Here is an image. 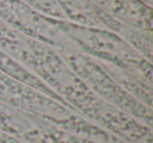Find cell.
<instances>
[{"instance_id": "3957f363", "label": "cell", "mask_w": 153, "mask_h": 143, "mask_svg": "<svg viewBox=\"0 0 153 143\" xmlns=\"http://www.w3.org/2000/svg\"><path fill=\"white\" fill-rule=\"evenodd\" d=\"M0 102L14 109L51 122L59 127L81 135L87 120L64 103L30 88L0 70Z\"/></svg>"}, {"instance_id": "8992f818", "label": "cell", "mask_w": 153, "mask_h": 143, "mask_svg": "<svg viewBox=\"0 0 153 143\" xmlns=\"http://www.w3.org/2000/svg\"><path fill=\"white\" fill-rule=\"evenodd\" d=\"M97 13H98L99 19H100L103 28L114 33L120 38L123 39L125 42H127L130 46L133 47L137 53H140L143 57L152 62V34H149V33L140 31L134 26L124 23V22L120 21V20L115 19L109 15H106L100 11H97Z\"/></svg>"}, {"instance_id": "9c48e42d", "label": "cell", "mask_w": 153, "mask_h": 143, "mask_svg": "<svg viewBox=\"0 0 153 143\" xmlns=\"http://www.w3.org/2000/svg\"><path fill=\"white\" fill-rule=\"evenodd\" d=\"M102 63V62H101ZM102 65L105 67V70L109 73V75L117 81V83L121 86L123 90H125L128 94H130L132 97L137 99L144 104L148 105V106L152 107L153 102V96L152 92L146 88L142 83L137 81L135 78L130 76L128 73L124 72V70H120V68L115 67V66L109 65V64H104Z\"/></svg>"}, {"instance_id": "5b68a950", "label": "cell", "mask_w": 153, "mask_h": 143, "mask_svg": "<svg viewBox=\"0 0 153 143\" xmlns=\"http://www.w3.org/2000/svg\"><path fill=\"white\" fill-rule=\"evenodd\" d=\"M88 2L97 11L152 34V5L142 0H88Z\"/></svg>"}, {"instance_id": "277c9868", "label": "cell", "mask_w": 153, "mask_h": 143, "mask_svg": "<svg viewBox=\"0 0 153 143\" xmlns=\"http://www.w3.org/2000/svg\"><path fill=\"white\" fill-rule=\"evenodd\" d=\"M0 20L56 49H76L55 19L35 11L21 0H0Z\"/></svg>"}, {"instance_id": "ba28073f", "label": "cell", "mask_w": 153, "mask_h": 143, "mask_svg": "<svg viewBox=\"0 0 153 143\" xmlns=\"http://www.w3.org/2000/svg\"><path fill=\"white\" fill-rule=\"evenodd\" d=\"M60 7L65 19L85 26L103 28L96 9L88 0H53Z\"/></svg>"}, {"instance_id": "7a4b0ae2", "label": "cell", "mask_w": 153, "mask_h": 143, "mask_svg": "<svg viewBox=\"0 0 153 143\" xmlns=\"http://www.w3.org/2000/svg\"><path fill=\"white\" fill-rule=\"evenodd\" d=\"M58 52L72 72L97 96L152 127V107L142 103L123 90L100 61L76 49H58Z\"/></svg>"}, {"instance_id": "52a82bcc", "label": "cell", "mask_w": 153, "mask_h": 143, "mask_svg": "<svg viewBox=\"0 0 153 143\" xmlns=\"http://www.w3.org/2000/svg\"><path fill=\"white\" fill-rule=\"evenodd\" d=\"M0 70L2 73L7 74L10 77L14 78V79L30 86V88H36L39 92L43 93V94L47 95V96L51 97V98L56 99V100L60 101V102L64 103L48 86L45 85L38 77H36L25 66H23L17 60H15L13 57L7 55V53L2 52L1 49H0Z\"/></svg>"}, {"instance_id": "6da1fadb", "label": "cell", "mask_w": 153, "mask_h": 143, "mask_svg": "<svg viewBox=\"0 0 153 143\" xmlns=\"http://www.w3.org/2000/svg\"><path fill=\"white\" fill-rule=\"evenodd\" d=\"M55 20L79 51L102 63L124 70L149 91H153L152 62L143 57L117 35L105 28L80 25L67 20Z\"/></svg>"}, {"instance_id": "7c38bea8", "label": "cell", "mask_w": 153, "mask_h": 143, "mask_svg": "<svg viewBox=\"0 0 153 143\" xmlns=\"http://www.w3.org/2000/svg\"><path fill=\"white\" fill-rule=\"evenodd\" d=\"M142 1L145 3H147V4H149V5H152V0H142Z\"/></svg>"}, {"instance_id": "30bf717a", "label": "cell", "mask_w": 153, "mask_h": 143, "mask_svg": "<svg viewBox=\"0 0 153 143\" xmlns=\"http://www.w3.org/2000/svg\"><path fill=\"white\" fill-rule=\"evenodd\" d=\"M21 1L46 17L58 20H66L65 16L53 0H21Z\"/></svg>"}, {"instance_id": "8fae6325", "label": "cell", "mask_w": 153, "mask_h": 143, "mask_svg": "<svg viewBox=\"0 0 153 143\" xmlns=\"http://www.w3.org/2000/svg\"><path fill=\"white\" fill-rule=\"evenodd\" d=\"M0 143H27V142L22 141L20 139L16 138V137L11 136V135L0 130Z\"/></svg>"}]
</instances>
